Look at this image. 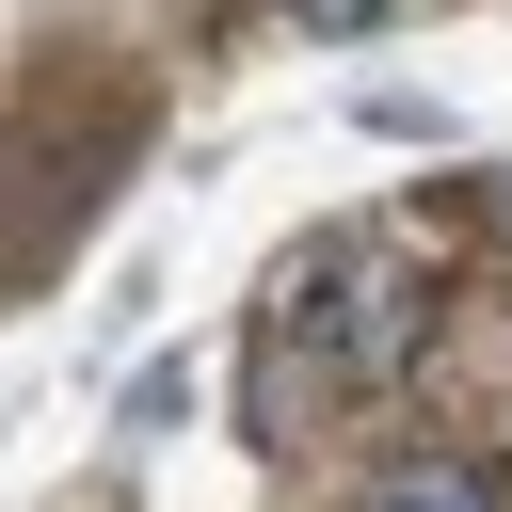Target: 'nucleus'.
<instances>
[{
  "instance_id": "obj_1",
  "label": "nucleus",
  "mask_w": 512,
  "mask_h": 512,
  "mask_svg": "<svg viewBox=\"0 0 512 512\" xmlns=\"http://www.w3.org/2000/svg\"><path fill=\"white\" fill-rule=\"evenodd\" d=\"M432 304H448V288H432L416 256H352V240H336V256H304V272L272 288V352H288L304 384H384V368L432 336Z\"/></svg>"
},
{
  "instance_id": "obj_2",
  "label": "nucleus",
  "mask_w": 512,
  "mask_h": 512,
  "mask_svg": "<svg viewBox=\"0 0 512 512\" xmlns=\"http://www.w3.org/2000/svg\"><path fill=\"white\" fill-rule=\"evenodd\" d=\"M352 512H512V480H496V464H448V448H432V464H384V480H368Z\"/></svg>"
},
{
  "instance_id": "obj_3",
  "label": "nucleus",
  "mask_w": 512,
  "mask_h": 512,
  "mask_svg": "<svg viewBox=\"0 0 512 512\" xmlns=\"http://www.w3.org/2000/svg\"><path fill=\"white\" fill-rule=\"evenodd\" d=\"M272 16H288V32H384L400 0H272Z\"/></svg>"
}]
</instances>
